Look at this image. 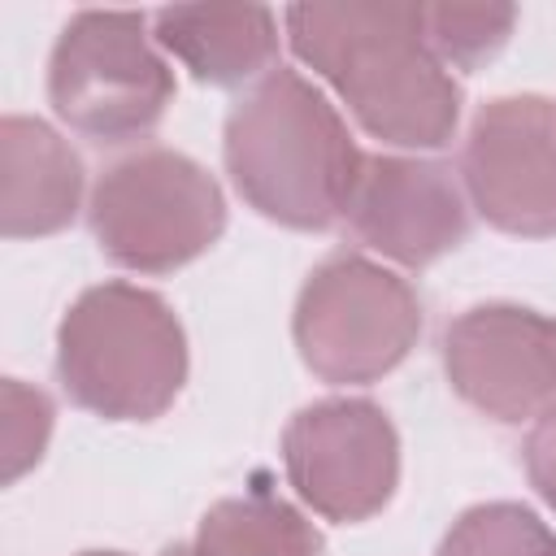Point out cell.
Returning a JSON list of instances; mask_svg holds the SVG:
<instances>
[{"instance_id": "1", "label": "cell", "mask_w": 556, "mask_h": 556, "mask_svg": "<svg viewBox=\"0 0 556 556\" xmlns=\"http://www.w3.org/2000/svg\"><path fill=\"white\" fill-rule=\"evenodd\" d=\"M287 35L369 135L395 148L447 143L460 91L426 43L421 4H295Z\"/></svg>"}, {"instance_id": "2", "label": "cell", "mask_w": 556, "mask_h": 556, "mask_svg": "<svg viewBox=\"0 0 556 556\" xmlns=\"http://www.w3.org/2000/svg\"><path fill=\"white\" fill-rule=\"evenodd\" d=\"M226 169L256 213L321 230L343 213L361 152L313 83L274 70L226 117Z\"/></svg>"}, {"instance_id": "3", "label": "cell", "mask_w": 556, "mask_h": 556, "mask_svg": "<svg viewBox=\"0 0 556 556\" xmlns=\"http://www.w3.org/2000/svg\"><path fill=\"white\" fill-rule=\"evenodd\" d=\"M56 365L70 395L113 421L161 417L187 374V343L174 308L130 282L78 295L56 334Z\"/></svg>"}, {"instance_id": "4", "label": "cell", "mask_w": 556, "mask_h": 556, "mask_svg": "<svg viewBox=\"0 0 556 556\" xmlns=\"http://www.w3.org/2000/svg\"><path fill=\"white\" fill-rule=\"evenodd\" d=\"M226 226V204L208 169L174 148H143L104 169L91 191L100 248L139 274H165L200 256Z\"/></svg>"}, {"instance_id": "5", "label": "cell", "mask_w": 556, "mask_h": 556, "mask_svg": "<svg viewBox=\"0 0 556 556\" xmlns=\"http://www.w3.org/2000/svg\"><path fill=\"white\" fill-rule=\"evenodd\" d=\"M421 330V304L404 278L365 261L330 256L295 304V343L326 382H374L395 369Z\"/></svg>"}, {"instance_id": "6", "label": "cell", "mask_w": 556, "mask_h": 556, "mask_svg": "<svg viewBox=\"0 0 556 556\" xmlns=\"http://www.w3.org/2000/svg\"><path fill=\"white\" fill-rule=\"evenodd\" d=\"M48 96L78 135L117 143L161 122L174 74L152 52L139 13L87 9L52 48Z\"/></svg>"}, {"instance_id": "7", "label": "cell", "mask_w": 556, "mask_h": 556, "mask_svg": "<svg viewBox=\"0 0 556 556\" xmlns=\"http://www.w3.org/2000/svg\"><path fill=\"white\" fill-rule=\"evenodd\" d=\"M291 486L330 521L374 517L400 473V443L387 413L369 400H321L282 439Z\"/></svg>"}, {"instance_id": "8", "label": "cell", "mask_w": 556, "mask_h": 556, "mask_svg": "<svg viewBox=\"0 0 556 556\" xmlns=\"http://www.w3.org/2000/svg\"><path fill=\"white\" fill-rule=\"evenodd\" d=\"M460 174L473 208L513 235H556V104L491 100L465 139Z\"/></svg>"}, {"instance_id": "9", "label": "cell", "mask_w": 556, "mask_h": 556, "mask_svg": "<svg viewBox=\"0 0 556 556\" xmlns=\"http://www.w3.org/2000/svg\"><path fill=\"white\" fill-rule=\"evenodd\" d=\"M443 365L486 417H534L556 400V321L517 304L469 308L443 334Z\"/></svg>"}, {"instance_id": "10", "label": "cell", "mask_w": 556, "mask_h": 556, "mask_svg": "<svg viewBox=\"0 0 556 556\" xmlns=\"http://www.w3.org/2000/svg\"><path fill=\"white\" fill-rule=\"evenodd\" d=\"M343 217L382 256L400 265H430L465 239V200L456 178L434 161L361 156Z\"/></svg>"}, {"instance_id": "11", "label": "cell", "mask_w": 556, "mask_h": 556, "mask_svg": "<svg viewBox=\"0 0 556 556\" xmlns=\"http://www.w3.org/2000/svg\"><path fill=\"white\" fill-rule=\"evenodd\" d=\"M0 161H4L0 213L9 239L52 235L74 217L83 191V165L52 126L35 117H4Z\"/></svg>"}, {"instance_id": "12", "label": "cell", "mask_w": 556, "mask_h": 556, "mask_svg": "<svg viewBox=\"0 0 556 556\" xmlns=\"http://www.w3.org/2000/svg\"><path fill=\"white\" fill-rule=\"evenodd\" d=\"M156 39L204 83H243L274 61L278 30L261 4L243 9H165Z\"/></svg>"}, {"instance_id": "13", "label": "cell", "mask_w": 556, "mask_h": 556, "mask_svg": "<svg viewBox=\"0 0 556 556\" xmlns=\"http://www.w3.org/2000/svg\"><path fill=\"white\" fill-rule=\"evenodd\" d=\"M191 556H321V534L278 495L252 491L204 513Z\"/></svg>"}, {"instance_id": "14", "label": "cell", "mask_w": 556, "mask_h": 556, "mask_svg": "<svg viewBox=\"0 0 556 556\" xmlns=\"http://www.w3.org/2000/svg\"><path fill=\"white\" fill-rule=\"evenodd\" d=\"M439 556H556V534L521 504H478L447 530Z\"/></svg>"}, {"instance_id": "15", "label": "cell", "mask_w": 556, "mask_h": 556, "mask_svg": "<svg viewBox=\"0 0 556 556\" xmlns=\"http://www.w3.org/2000/svg\"><path fill=\"white\" fill-rule=\"evenodd\" d=\"M517 22L508 4H421V30L443 65H478L495 56Z\"/></svg>"}, {"instance_id": "16", "label": "cell", "mask_w": 556, "mask_h": 556, "mask_svg": "<svg viewBox=\"0 0 556 556\" xmlns=\"http://www.w3.org/2000/svg\"><path fill=\"white\" fill-rule=\"evenodd\" d=\"M48 430H52L48 395L9 378L4 382V482H17L43 456Z\"/></svg>"}, {"instance_id": "17", "label": "cell", "mask_w": 556, "mask_h": 556, "mask_svg": "<svg viewBox=\"0 0 556 556\" xmlns=\"http://www.w3.org/2000/svg\"><path fill=\"white\" fill-rule=\"evenodd\" d=\"M526 473L539 486V495L556 508V404L543 408L534 430L526 434Z\"/></svg>"}, {"instance_id": "18", "label": "cell", "mask_w": 556, "mask_h": 556, "mask_svg": "<svg viewBox=\"0 0 556 556\" xmlns=\"http://www.w3.org/2000/svg\"><path fill=\"white\" fill-rule=\"evenodd\" d=\"M165 556H191V547H187V543H182V547H169V552H165Z\"/></svg>"}, {"instance_id": "19", "label": "cell", "mask_w": 556, "mask_h": 556, "mask_svg": "<svg viewBox=\"0 0 556 556\" xmlns=\"http://www.w3.org/2000/svg\"><path fill=\"white\" fill-rule=\"evenodd\" d=\"M87 556H122V552H87Z\"/></svg>"}]
</instances>
